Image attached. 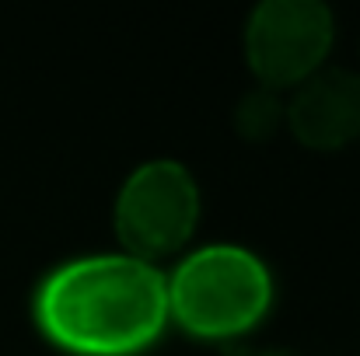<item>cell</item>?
Returning <instances> with one entry per match:
<instances>
[{
  "instance_id": "obj_1",
  "label": "cell",
  "mask_w": 360,
  "mask_h": 356,
  "mask_svg": "<svg viewBox=\"0 0 360 356\" xmlns=\"http://www.w3.org/2000/svg\"><path fill=\"white\" fill-rule=\"evenodd\" d=\"M42 336L77 356H133L168 325V276L129 251H91L49 269L32 297Z\"/></svg>"
},
{
  "instance_id": "obj_2",
  "label": "cell",
  "mask_w": 360,
  "mask_h": 356,
  "mask_svg": "<svg viewBox=\"0 0 360 356\" xmlns=\"http://www.w3.org/2000/svg\"><path fill=\"white\" fill-rule=\"evenodd\" d=\"M269 304L273 272L245 244H203L168 276V315L200 339H231L255 329Z\"/></svg>"
},
{
  "instance_id": "obj_3",
  "label": "cell",
  "mask_w": 360,
  "mask_h": 356,
  "mask_svg": "<svg viewBox=\"0 0 360 356\" xmlns=\"http://www.w3.org/2000/svg\"><path fill=\"white\" fill-rule=\"evenodd\" d=\"M116 235L136 258L179 251L200 220V182L175 157H150L122 178L116 192Z\"/></svg>"
},
{
  "instance_id": "obj_4",
  "label": "cell",
  "mask_w": 360,
  "mask_h": 356,
  "mask_svg": "<svg viewBox=\"0 0 360 356\" xmlns=\"http://www.w3.org/2000/svg\"><path fill=\"white\" fill-rule=\"evenodd\" d=\"M336 39V18L322 0H262L245 21L252 74L273 91L322 70Z\"/></svg>"
},
{
  "instance_id": "obj_5",
  "label": "cell",
  "mask_w": 360,
  "mask_h": 356,
  "mask_svg": "<svg viewBox=\"0 0 360 356\" xmlns=\"http://www.w3.org/2000/svg\"><path fill=\"white\" fill-rule=\"evenodd\" d=\"M294 136L315 150H336L360 136V74L322 67L283 105Z\"/></svg>"
},
{
  "instance_id": "obj_6",
  "label": "cell",
  "mask_w": 360,
  "mask_h": 356,
  "mask_svg": "<svg viewBox=\"0 0 360 356\" xmlns=\"http://www.w3.org/2000/svg\"><path fill=\"white\" fill-rule=\"evenodd\" d=\"M280 116H283V105L273 98V91H252L238 109V122L248 136L273 133V126H276Z\"/></svg>"
}]
</instances>
